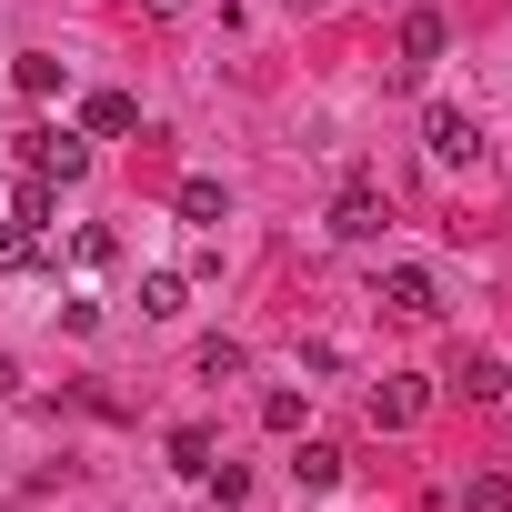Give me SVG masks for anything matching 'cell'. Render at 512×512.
Instances as JSON below:
<instances>
[{"mask_svg": "<svg viewBox=\"0 0 512 512\" xmlns=\"http://www.w3.org/2000/svg\"><path fill=\"white\" fill-rule=\"evenodd\" d=\"M422 151H432L442 171H472V161H482V131H472V111L432 101V111H422Z\"/></svg>", "mask_w": 512, "mask_h": 512, "instance_id": "1", "label": "cell"}, {"mask_svg": "<svg viewBox=\"0 0 512 512\" xmlns=\"http://www.w3.org/2000/svg\"><path fill=\"white\" fill-rule=\"evenodd\" d=\"M372 302H382V312H402V322H432V312H442V292H432V272H422V262H382Z\"/></svg>", "mask_w": 512, "mask_h": 512, "instance_id": "2", "label": "cell"}, {"mask_svg": "<svg viewBox=\"0 0 512 512\" xmlns=\"http://www.w3.org/2000/svg\"><path fill=\"white\" fill-rule=\"evenodd\" d=\"M442 11H402V61H392V81L412 91V81H432V61H442Z\"/></svg>", "mask_w": 512, "mask_h": 512, "instance_id": "3", "label": "cell"}, {"mask_svg": "<svg viewBox=\"0 0 512 512\" xmlns=\"http://www.w3.org/2000/svg\"><path fill=\"white\" fill-rule=\"evenodd\" d=\"M422 412H432V382H422V372H382V382H372V422H382V432H412Z\"/></svg>", "mask_w": 512, "mask_h": 512, "instance_id": "4", "label": "cell"}, {"mask_svg": "<svg viewBox=\"0 0 512 512\" xmlns=\"http://www.w3.org/2000/svg\"><path fill=\"white\" fill-rule=\"evenodd\" d=\"M382 221H392V201H382L372 181H352V191L332 201V241H382Z\"/></svg>", "mask_w": 512, "mask_h": 512, "instance_id": "5", "label": "cell"}, {"mask_svg": "<svg viewBox=\"0 0 512 512\" xmlns=\"http://www.w3.org/2000/svg\"><path fill=\"white\" fill-rule=\"evenodd\" d=\"M171 211H181V221H191V231H211V221H231V191H221V181H211V171H191V181H181V191H171Z\"/></svg>", "mask_w": 512, "mask_h": 512, "instance_id": "6", "label": "cell"}, {"mask_svg": "<svg viewBox=\"0 0 512 512\" xmlns=\"http://www.w3.org/2000/svg\"><path fill=\"white\" fill-rule=\"evenodd\" d=\"M131 121H141V101H131V91H91V101H81V131H91V141H121Z\"/></svg>", "mask_w": 512, "mask_h": 512, "instance_id": "7", "label": "cell"}, {"mask_svg": "<svg viewBox=\"0 0 512 512\" xmlns=\"http://www.w3.org/2000/svg\"><path fill=\"white\" fill-rule=\"evenodd\" d=\"M452 382H462L472 402H502V392H512V362H502V352H462V362H452Z\"/></svg>", "mask_w": 512, "mask_h": 512, "instance_id": "8", "label": "cell"}, {"mask_svg": "<svg viewBox=\"0 0 512 512\" xmlns=\"http://www.w3.org/2000/svg\"><path fill=\"white\" fill-rule=\"evenodd\" d=\"M141 312L151 322H181L191 312V272H141Z\"/></svg>", "mask_w": 512, "mask_h": 512, "instance_id": "9", "label": "cell"}, {"mask_svg": "<svg viewBox=\"0 0 512 512\" xmlns=\"http://www.w3.org/2000/svg\"><path fill=\"white\" fill-rule=\"evenodd\" d=\"M51 211H61V181H51V171H21V191H11V221H31V231H41Z\"/></svg>", "mask_w": 512, "mask_h": 512, "instance_id": "10", "label": "cell"}, {"mask_svg": "<svg viewBox=\"0 0 512 512\" xmlns=\"http://www.w3.org/2000/svg\"><path fill=\"white\" fill-rule=\"evenodd\" d=\"M11 81H21V91H31V101H51V91H61V81H71V71H61V61H51V51H21V61H11Z\"/></svg>", "mask_w": 512, "mask_h": 512, "instance_id": "11", "label": "cell"}, {"mask_svg": "<svg viewBox=\"0 0 512 512\" xmlns=\"http://www.w3.org/2000/svg\"><path fill=\"white\" fill-rule=\"evenodd\" d=\"M292 482H302V492H332V482H342V452H332V442H302Z\"/></svg>", "mask_w": 512, "mask_h": 512, "instance_id": "12", "label": "cell"}, {"mask_svg": "<svg viewBox=\"0 0 512 512\" xmlns=\"http://www.w3.org/2000/svg\"><path fill=\"white\" fill-rule=\"evenodd\" d=\"M211 452H221V442H211L201 422H181V432H171V472H211Z\"/></svg>", "mask_w": 512, "mask_h": 512, "instance_id": "13", "label": "cell"}, {"mask_svg": "<svg viewBox=\"0 0 512 512\" xmlns=\"http://www.w3.org/2000/svg\"><path fill=\"white\" fill-rule=\"evenodd\" d=\"M462 512H512V472H472L462 482Z\"/></svg>", "mask_w": 512, "mask_h": 512, "instance_id": "14", "label": "cell"}, {"mask_svg": "<svg viewBox=\"0 0 512 512\" xmlns=\"http://www.w3.org/2000/svg\"><path fill=\"white\" fill-rule=\"evenodd\" d=\"M41 262V231L31 221H0V272H31Z\"/></svg>", "mask_w": 512, "mask_h": 512, "instance_id": "15", "label": "cell"}, {"mask_svg": "<svg viewBox=\"0 0 512 512\" xmlns=\"http://www.w3.org/2000/svg\"><path fill=\"white\" fill-rule=\"evenodd\" d=\"M201 382H241V342H201Z\"/></svg>", "mask_w": 512, "mask_h": 512, "instance_id": "16", "label": "cell"}, {"mask_svg": "<svg viewBox=\"0 0 512 512\" xmlns=\"http://www.w3.org/2000/svg\"><path fill=\"white\" fill-rule=\"evenodd\" d=\"M201 482H211V492H221V512H231V502H241V492H251V472H241V462H211V472H201Z\"/></svg>", "mask_w": 512, "mask_h": 512, "instance_id": "17", "label": "cell"}, {"mask_svg": "<svg viewBox=\"0 0 512 512\" xmlns=\"http://www.w3.org/2000/svg\"><path fill=\"white\" fill-rule=\"evenodd\" d=\"M141 11H151V21H181V11H191V0H141Z\"/></svg>", "mask_w": 512, "mask_h": 512, "instance_id": "18", "label": "cell"}, {"mask_svg": "<svg viewBox=\"0 0 512 512\" xmlns=\"http://www.w3.org/2000/svg\"><path fill=\"white\" fill-rule=\"evenodd\" d=\"M292 11H322V0H292Z\"/></svg>", "mask_w": 512, "mask_h": 512, "instance_id": "19", "label": "cell"}]
</instances>
